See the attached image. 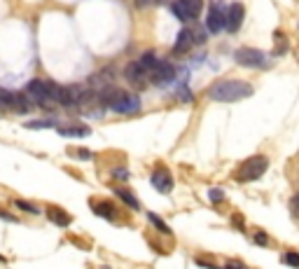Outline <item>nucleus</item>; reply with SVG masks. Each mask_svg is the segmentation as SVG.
<instances>
[{"instance_id": "f257e3e1", "label": "nucleus", "mask_w": 299, "mask_h": 269, "mask_svg": "<svg viewBox=\"0 0 299 269\" xmlns=\"http://www.w3.org/2000/svg\"><path fill=\"white\" fill-rule=\"evenodd\" d=\"M248 96H252V85H248L243 80H225V82L210 87V98L222 101V103H234V101Z\"/></svg>"}, {"instance_id": "f03ea898", "label": "nucleus", "mask_w": 299, "mask_h": 269, "mask_svg": "<svg viewBox=\"0 0 299 269\" xmlns=\"http://www.w3.org/2000/svg\"><path fill=\"white\" fill-rule=\"evenodd\" d=\"M101 101H103L108 108H112L115 112H136L141 110V98L134 96V94H126L122 89H117V87H105L103 92H101Z\"/></svg>"}, {"instance_id": "7ed1b4c3", "label": "nucleus", "mask_w": 299, "mask_h": 269, "mask_svg": "<svg viewBox=\"0 0 299 269\" xmlns=\"http://www.w3.org/2000/svg\"><path fill=\"white\" fill-rule=\"evenodd\" d=\"M267 166H269V162H267V157H262V155L245 159L243 164H241V169H238V173H236V180H241V183L255 180V178H260L264 171H267Z\"/></svg>"}, {"instance_id": "20e7f679", "label": "nucleus", "mask_w": 299, "mask_h": 269, "mask_svg": "<svg viewBox=\"0 0 299 269\" xmlns=\"http://www.w3.org/2000/svg\"><path fill=\"white\" fill-rule=\"evenodd\" d=\"M227 24V10L222 7V3H213L208 7V17H206V28L210 33H220Z\"/></svg>"}, {"instance_id": "39448f33", "label": "nucleus", "mask_w": 299, "mask_h": 269, "mask_svg": "<svg viewBox=\"0 0 299 269\" xmlns=\"http://www.w3.org/2000/svg\"><path fill=\"white\" fill-rule=\"evenodd\" d=\"M234 59H236V63H241V66H245V68H262L264 63H267L262 52H260V49H250V47L238 49L236 54H234Z\"/></svg>"}, {"instance_id": "423d86ee", "label": "nucleus", "mask_w": 299, "mask_h": 269, "mask_svg": "<svg viewBox=\"0 0 299 269\" xmlns=\"http://www.w3.org/2000/svg\"><path fill=\"white\" fill-rule=\"evenodd\" d=\"M26 96L37 105H52V98L47 94V82H42V80H31L26 87Z\"/></svg>"}, {"instance_id": "0eeeda50", "label": "nucleus", "mask_w": 299, "mask_h": 269, "mask_svg": "<svg viewBox=\"0 0 299 269\" xmlns=\"http://www.w3.org/2000/svg\"><path fill=\"white\" fill-rule=\"evenodd\" d=\"M243 17H245V7L241 5V3H232V5L227 7V24L225 28H229V31H238L241 28V24H243Z\"/></svg>"}, {"instance_id": "6e6552de", "label": "nucleus", "mask_w": 299, "mask_h": 269, "mask_svg": "<svg viewBox=\"0 0 299 269\" xmlns=\"http://www.w3.org/2000/svg\"><path fill=\"white\" fill-rule=\"evenodd\" d=\"M152 185H154V190H159V192H171L173 190V176L168 173L166 166H159L157 171L152 173Z\"/></svg>"}, {"instance_id": "1a4fd4ad", "label": "nucleus", "mask_w": 299, "mask_h": 269, "mask_svg": "<svg viewBox=\"0 0 299 269\" xmlns=\"http://www.w3.org/2000/svg\"><path fill=\"white\" fill-rule=\"evenodd\" d=\"M194 45V31H189V28H183V31L178 33L176 43H173V52L176 54H187L189 49Z\"/></svg>"}, {"instance_id": "9d476101", "label": "nucleus", "mask_w": 299, "mask_h": 269, "mask_svg": "<svg viewBox=\"0 0 299 269\" xmlns=\"http://www.w3.org/2000/svg\"><path fill=\"white\" fill-rule=\"evenodd\" d=\"M150 78H152L154 82H168V80L173 78V66L166 61H159L157 66L150 70Z\"/></svg>"}, {"instance_id": "9b49d317", "label": "nucleus", "mask_w": 299, "mask_h": 269, "mask_svg": "<svg viewBox=\"0 0 299 269\" xmlns=\"http://www.w3.org/2000/svg\"><path fill=\"white\" fill-rule=\"evenodd\" d=\"M124 75H126V80L131 82V85H143L145 78H147V70H143V66L136 61V63H129L126 70H124Z\"/></svg>"}, {"instance_id": "f8f14e48", "label": "nucleus", "mask_w": 299, "mask_h": 269, "mask_svg": "<svg viewBox=\"0 0 299 269\" xmlns=\"http://www.w3.org/2000/svg\"><path fill=\"white\" fill-rule=\"evenodd\" d=\"M47 218L52 222H56V225H61V227H68L70 220H73V218H70L66 211H61L59 206H47Z\"/></svg>"}, {"instance_id": "ddd939ff", "label": "nucleus", "mask_w": 299, "mask_h": 269, "mask_svg": "<svg viewBox=\"0 0 299 269\" xmlns=\"http://www.w3.org/2000/svg\"><path fill=\"white\" fill-rule=\"evenodd\" d=\"M185 5V10H187V14H189V19H194V17H199L201 14V0H180Z\"/></svg>"}, {"instance_id": "4468645a", "label": "nucleus", "mask_w": 299, "mask_h": 269, "mask_svg": "<svg viewBox=\"0 0 299 269\" xmlns=\"http://www.w3.org/2000/svg\"><path fill=\"white\" fill-rule=\"evenodd\" d=\"M138 63H141L143 70H147V75H150V70H152V68L159 63V59L152 54V52H147V54H143V56H141V61H138Z\"/></svg>"}, {"instance_id": "2eb2a0df", "label": "nucleus", "mask_w": 299, "mask_h": 269, "mask_svg": "<svg viewBox=\"0 0 299 269\" xmlns=\"http://www.w3.org/2000/svg\"><path fill=\"white\" fill-rule=\"evenodd\" d=\"M10 108H14V94L5 92L0 87V110H10Z\"/></svg>"}, {"instance_id": "dca6fc26", "label": "nucleus", "mask_w": 299, "mask_h": 269, "mask_svg": "<svg viewBox=\"0 0 299 269\" xmlns=\"http://www.w3.org/2000/svg\"><path fill=\"white\" fill-rule=\"evenodd\" d=\"M92 208H94V213H98V215H105V218H115V211H112V206H108V204H103V206H101V204L98 202H92Z\"/></svg>"}, {"instance_id": "f3484780", "label": "nucleus", "mask_w": 299, "mask_h": 269, "mask_svg": "<svg viewBox=\"0 0 299 269\" xmlns=\"http://www.w3.org/2000/svg\"><path fill=\"white\" fill-rule=\"evenodd\" d=\"M171 12H173V17H176V19H180V21H187V19H189L187 10H185V5L180 3V0H176V3L171 5Z\"/></svg>"}, {"instance_id": "a211bd4d", "label": "nucleus", "mask_w": 299, "mask_h": 269, "mask_svg": "<svg viewBox=\"0 0 299 269\" xmlns=\"http://www.w3.org/2000/svg\"><path fill=\"white\" fill-rule=\"evenodd\" d=\"M117 197H119V199H122V202L126 204V206H131V208H138V202H136V197L131 195V192H129V190H122V187H117Z\"/></svg>"}, {"instance_id": "6ab92c4d", "label": "nucleus", "mask_w": 299, "mask_h": 269, "mask_svg": "<svg viewBox=\"0 0 299 269\" xmlns=\"http://www.w3.org/2000/svg\"><path fill=\"white\" fill-rule=\"evenodd\" d=\"M59 134L61 136H89L92 131L87 127H77V129H70V127H61L59 129Z\"/></svg>"}, {"instance_id": "aec40b11", "label": "nucleus", "mask_w": 299, "mask_h": 269, "mask_svg": "<svg viewBox=\"0 0 299 269\" xmlns=\"http://www.w3.org/2000/svg\"><path fill=\"white\" fill-rule=\"evenodd\" d=\"M147 220L152 222V225L157 227L159 232H164V234H171V229H168V225H166V222L161 220V218H159L157 213H147Z\"/></svg>"}, {"instance_id": "412c9836", "label": "nucleus", "mask_w": 299, "mask_h": 269, "mask_svg": "<svg viewBox=\"0 0 299 269\" xmlns=\"http://www.w3.org/2000/svg\"><path fill=\"white\" fill-rule=\"evenodd\" d=\"M281 260H283V264H290V267H299V253H285Z\"/></svg>"}, {"instance_id": "4be33fe9", "label": "nucleus", "mask_w": 299, "mask_h": 269, "mask_svg": "<svg viewBox=\"0 0 299 269\" xmlns=\"http://www.w3.org/2000/svg\"><path fill=\"white\" fill-rule=\"evenodd\" d=\"M252 241H255L257 246H269V239H267V234H264V232H257Z\"/></svg>"}, {"instance_id": "5701e85b", "label": "nucleus", "mask_w": 299, "mask_h": 269, "mask_svg": "<svg viewBox=\"0 0 299 269\" xmlns=\"http://www.w3.org/2000/svg\"><path fill=\"white\" fill-rule=\"evenodd\" d=\"M208 197H210V202H222V199H225V192L222 190H210L208 192Z\"/></svg>"}, {"instance_id": "b1692460", "label": "nucleus", "mask_w": 299, "mask_h": 269, "mask_svg": "<svg viewBox=\"0 0 299 269\" xmlns=\"http://www.w3.org/2000/svg\"><path fill=\"white\" fill-rule=\"evenodd\" d=\"M17 206H19V208H24V211H31V213H35V211H37L33 204H26V202H21V199L17 202Z\"/></svg>"}, {"instance_id": "393cba45", "label": "nucleus", "mask_w": 299, "mask_h": 269, "mask_svg": "<svg viewBox=\"0 0 299 269\" xmlns=\"http://www.w3.org/2000/svg\"><path fill=\"white\" fill-rule=\"evenodd\" d=\"M26 127H28V129H47V127H52V124H49V122H28Z\"/></svg>"}, {"instance_id": "a878e982", "label": "nucleus", "mask_w": 299, "mask_h": 269, "mask_svg": "<svg viewBox=\"0 0 299 269\" xmlns=\"http://www.w3.org/2000/svg\"><path fill=\"white\" fill-rule=\"evenodd\" d=\"M150 3H152V0H136V5L138 7H145V5H150Z\"/></svg>"}, {"instance_id": "bb28decb", "label": "nucleus", "mask_w": 299, "mask_h": 269, "mask_svg": "<svg viewBox=\"0 0 299 269\" xmlns=\"http://www.w3.org/2000/svg\"><path fill=\"white\" fill-rule=\"evenodd\" d=\"M225 269H241V267H238V264H234V262H232V264H227Z\"/></svg>"}, {"instance_id": "cd10ccee", "label": "nucleus", "mask_w": 299, "mask_h": 269, "mask_svg": "<svg viewBox=\"0 0 299 269\" xmlns=\"http://www.w3.org/2000/svg\"><path fill=\"white\" fill-rule=\"evenodd\" d=\"M0 260H5V257H3V255H0Z\"/></svg>"}]
</instances>
